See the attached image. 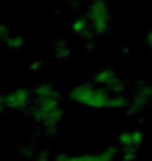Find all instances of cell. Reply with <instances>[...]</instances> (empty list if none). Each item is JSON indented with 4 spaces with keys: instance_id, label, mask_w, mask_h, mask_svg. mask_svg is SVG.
<instances>
[{
    "instance_id": "obj_6",
    "label": "cell",
    "mask_w": 152,
    "mask_h": 161,
    "mask_svg": "<svg viewBox=\"0 0 152 161\" xmlns=\"http://www.w3.org/2000/svg\"><path fill=\"white\" fill-rule=\"evenodd\" d=\"M11 36H14V33H11V29H9L5 22H0V42H7Z\"/></svg>"
},
{
    "instance_id": "obj_4",
    "label": "cell",
    "mask_w": 152,
    "mask_h": 161,
    "mask_svg": "<svg viewBox=\"0 0 152 161\" xmlns=\"http://www.w3.org/2000/svg\"><path fill=\"white\" fill-rule=\"evenodd\" d=\"M95 84L97 86H101V88H106V91H110V93H119L121 91V82H119V75L115 73V69H101V71H97V75H95Z\"/></svg>"
},
{
    "instance_id": "obj_2",
    "label": "cell",
    "mask_w": 152,
    "mask_h": 161,
    "mask_svg": "<svg viewBox=\"0 0 152 161\" xmlns=\"http://www.w3.org/2000/svg\"><path fill=\"white\" fill-rule=\"evenodd\" d=\"M143 143H145V132H143L141 128H137V126L123 128V130L117 135V139H115V148H117L119 154L126 157V159H130L132 154H137Z\"/></svg>"
},
{
    "instance_id": "obj_5",
    "label": "cell",
    "mask_w": 152,
    "mask_h": 161,
    "mask_svg": "<svg viewBox=\"0 0 152 161\" xmlns=\"http://www.w3.org/2000/svg\"><path fill=\"white\" fill-rule=\"evenodd\" d=\"M5 44H7V49H22V47L27 44V40H24V38H20V36H11Z\"/></svg>"
},
{
    "instance_id": "obj_3",
    "label": "cell",
    "mask_w": 152,
    "mask_h": 161,
    "mask_svg": "<svg viewBox=\"0 0 152 161\" xmlns=\"http://www.w3.org/2000/svg\"><path fill=\"white\" fill-rule=\"evenodd\" d=\"M5 99H7L9 110H24L31 102H35V95L27 88H14L9 93H5Z\"/></svg>"
},
{
    "instance_id": "obj_7",
    "label": "cell",
    "mask_w": 152,
    "mask_h": 161,
    "mask_svg": "<svg viewBox=\"0 0 152 161\" xmlns=\"http://www.w3.org/2000/svg\"><path fill=\"white\" fill-rule=\"evenodd\" d=\"M145 44H148V47H150V49H152V31H150V33H148V38H145Z\"/></svg>"
},
{
    "instance_id": "obj_1",
    "label": "cell",
    "mask_w": 152,
    "mask_h": 161,
    "mask_svg": "<svg viewBox=\"0 0 152 161\" xmlns=\"http://www.w3.org/2000/svg\"><path fill=\"white\" fill-rule=\"evenodd\" d=\"M71 99L82 106H95V108H112V106H126L123 97L119 93H110L97 84H79L71 88Z\"/></svg>"
}]
</instances>
